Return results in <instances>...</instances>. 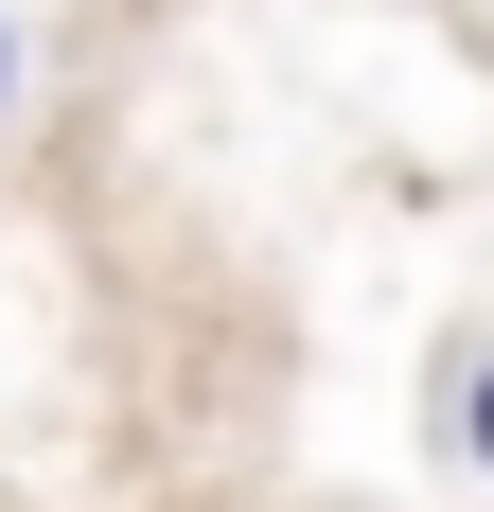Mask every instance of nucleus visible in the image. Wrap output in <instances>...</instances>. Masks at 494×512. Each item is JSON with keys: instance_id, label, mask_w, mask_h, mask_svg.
Returning a JSON list of instances; mask_svg holds the SVG:
<instances>
[{"instance_id": "2", "label": "nucleus", "mask_w": 494, "mask_h": 512, "mask_svg": "<svg viewBox=\"0 0 494 512\" xmlns=\"http://www.w3.org/2000/svg\"><path fill=\"white\" fill-rule=\"evenodd\" d=\"M18 106H36V36H18V0H0V142H18Z\"/></svg>"}, {"instance_id": "1", "label": "nucleus", "mask_w": 494, "mask_h": 512, "mask_svg": "<svg viewBox=\"0 0 494 512\" xmlns=\"http://www.w3.org/2000/svg\"><path fill=\"white\" fill-rule=\"evenodd\" d=\"M442 442H459V477H477V495H494V336H477V354H459V389H442Z\"/></svg>"}]
</instances>
